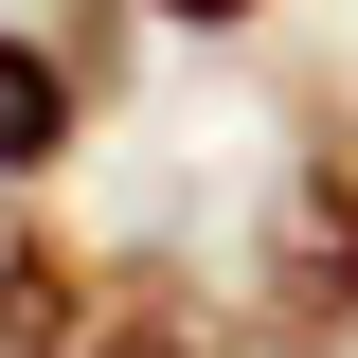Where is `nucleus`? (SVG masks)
Masks as SVG:
<instances>
[{
    "mask_svg": "<svg viewBox=\"0 0 358 358\" xmlns=\"http://www.w3.org/2000/svg\"><path fill=\"white\" fill-rule=\"evenodd\" d=\"M251 341L268 358H358V126H305L251 215Z\"/></svg>",
    "mask_w": 358,
    "mask_h": 358,
    "instance_id": "1",
    "label": "nucleus"
},
{
    "mask_svg": "<svg viewBox=\"0 0 358 358\" xmlns=\"http://www.w3.org/2000/svg\"><path fill=\"white\" fill-rule=\"evenodd\" d=\"M54 358H233V341L179 305L162 268H90V305H72V341H54Z\"/></svg>",
    "mask_w": 358,
    "mask_h": 358,
    "instance_id": "2",
    "label": "nucleus"
},
{
    "mask_svg": "<svg viewBox=\"0 0 358 358\" xmlns=\"http://www.w3.org/2000/svg\"><path fill=\"white\" fill-rule=\"evenodd\" d=\"M54 143H72V54L54 36H0V197L54 179Z\"/></svg>",
    "mask_w": 358,
    "mask_h": 358,
    "instance_id": "3",
    "label": "nucleus"
},
{
    "mask_svg": "<svg viewBox=\"0 0 358 358\" xmlns=\"http://www.w3.org/2000/svg\"><path fill=\"white\" fill-rule=\"evenodd\" d=\"M143 18H179V36H233V18H251V0H143Z\"/></svg>",
    "mask_w": 358,
    "mask_h": 358,
    "instance_id": "4",
    "label": "nucleus"
}]
</instances>
